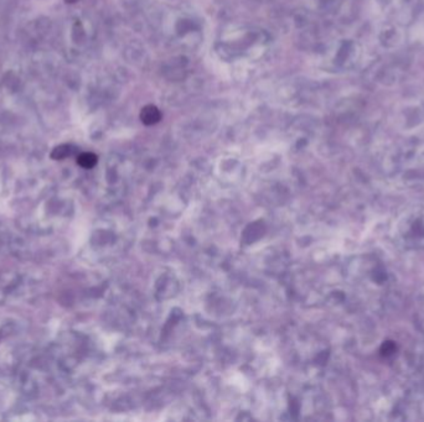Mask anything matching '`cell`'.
Instances as JSON below:
<instances>
[{
    "mask_svg": "<svg viewBox=\"0 0 424 422\" xmlns=\"http://www.w3.org/2000/svg\"><path fill=\"white\" fill-rule=\"evenodd\" d=\"M98 159L93 152H83L77 157V164L83 169H92L96 166Z\"/></svg>",
    "mask_w": 424,
    "mask_h": 422,
    "instance_id": "cell-2",
    "label": "cell"
},
{
    "mask_svg": "<svg viewBox=\"0 0 424 422\" xmlns=\"http://www.w3.org/2000/svg\"><path fill=\"white\" fill-rule=\"evenodd\" d=\"M66 2L70 3V4H72V3H76V2H78V0H66Z\"/></svg>",
    "mask_w": 424,
    "mask_h": 422,
    "instance_id": "cell-5",
    "label": "cell"
},
{
    "mask_svg": "<svg viewBox=\"0 0 424 422\" xmlns=\"http://www.w3.org/2000/svg\"><path fill=\"white\" fill-rule=\"evenodd\" d=\"M140 120L145 125H154L161 120V113L155 106L148 104L140 112Z\"/></svg>",
    "mask_w": 424,
    "mask_h": 422,
    "instance_id": "cell-1",
    "label": "cell"
},
{
    "mask_svg": "<svg viewBox=\"0 0 424 422\" xmlns=\"http://www.w3.org/2000/svg\"><path fill=\"white\" fill-rule=\"evenodd\" d=\"M71 152H72V146L65 144V145H60V146H57V148L53 149V151L51 152V157L53 160H63L67 156H70Z\"/></svg>",
    "mask_w": 424,
    "mask_h": 422,
    "instance_id": "cell-3",
    "label": "cell"
},
{
    "mask_svg": "<svg viewBox=\"0 0 424 422\" xmlns=\"http://www.w3.org/2000/svg\"><path fill=\"white\" fill-rule=\"evenodd\" d=\"M394 351H396V346H394L392 342H385L382 346V348H381V352H382L383 355H391L394 353Z\"/></svg>",
    "mask_w": 424,
    "mask_h": 422,
    "instance_id": "cell-4",
    "label": "cell"
}]
</instances>
